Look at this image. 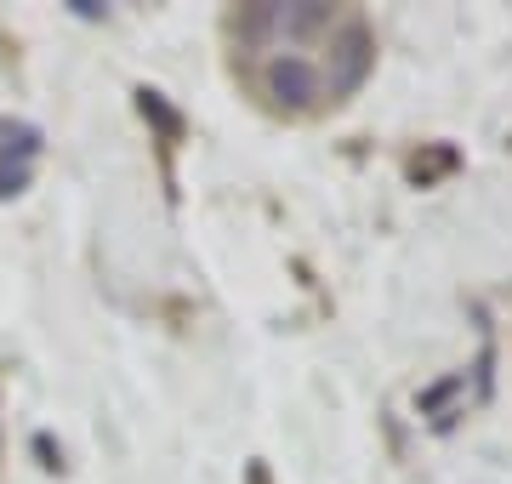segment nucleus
<instances>
[{
  "label": "nucleus",
  "mask_w": 512,
  "mask_h": 484,
  "mask_svg": "<svg viewBox=\"0 0 512 484\" xmlns=\"http://www.w3.org/2000/svg\"><path fill=\"white\" fill-rule=\"evenodd\" d=\"M319 92H325V80H319V69H313L308 57L279 52L274 63H268V97H274L279 109L308 114L313 103H319Z\"/></svg>",
  "instance_id": "2"
},
{
  "label": "nucleus",
  "mask_w": 512,
  "mask_h": 484,
  "mask_svg": "<svg viewBox=\"0 0 512 484\" xmlns=\"http://www.w3.org/2000/svg\"><path fill=\"white\" fill-rule=\"evenodd\" d=\"M330 23V6H274V29L279 35H313Z\"/></svg>",
  "instance_id": "3"
},
{
  "label": "nucleus",
  "mask_w": 512,
  "mask_h": 484,
  "mask_svg": "<svg viewBox=\"0 0 512 484\" xmlns=\"http://www.w3.org/2000/svg\"><path fill=\"white\" fill-rule=\"evenodd\" d=\"M251 484H268V473H262V467H251Z\"/></svg>",
  "instance_id": "5"
},
{
  "label": "nucleus",
  "mask_w": 512,
  "mask_h": 484,
  "mask_svg": "<svg viewBox=\"0 0 512 484\" xmlns=\"http://www.w3.org/2000/svg\"><path fill=\"white\" fill-rule=\"evenodd\" d=\"M370 69H376V35H370L365 23H342L330 35V63H325L330 97H353L370 80Z\"/></svg>",
  "instance_id": "1"
},
{
  "label": "nucleus",
  "mask_w": 512,
  "mask_h": 484,
  "mask_svg": "<svg viewBox=\"0 0 512 484\" xmlns=\"http://www.w3.org/2000/svg\"><path fill=\"white\" fill-rule=\"evenodd\" d=\"M137 109H143L148 120H154V126H160L165 143H177V137H183V114L171 109V103H165L160 92H148V86H143V92H137Z\"/></svg>",
  "instance_id": "4"
}]
</instances>
